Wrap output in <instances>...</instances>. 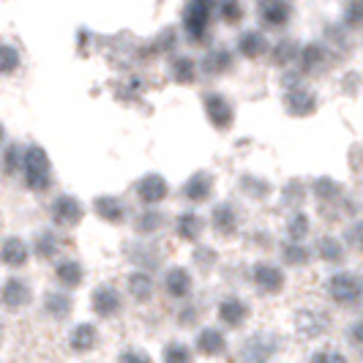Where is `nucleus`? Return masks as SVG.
Returning a JSON list of instances; mask_svg holds the SVG:
<instances>
[{"instance_id":"9","label":"nucleus","mask_w":363,"mask_h":363,"mask_svg":"<svg viewBox=\"0 0 363 363\" xmlns=\"http://www.w3.org/2000/svg\"><path fill=\"white\" fill-rule=\"evenodd\" d=\"M0 303L11 311L25 309V306L30 303V287H28L22 279H9V281L3 284V290H0Z\"/></svg>"},{"instance_id":"19","label":"nucleus","mask_w":363,"mask_h":363,"mask_svg":"<svg viewBox=\"0 0 363 363\" xmlns=\"http://www.w3.org/2000/svg\"><path fill=\"white\" fill-rule=\"evenodd\" d=\"M93 211L104 218V221H109V224H121V221L126 218V205L118 200V197H109V194H104V197H96V202H93Z\"/></svg>"},{"instance_id":"36","label":"nucleus","mask_w":363,"mask_h":363,"mask_svg":"<svg viewBox=\"0 0 363 363\" xmlns=\"http://www.w3.org/2000/svg\"><path fill=\"white\" fill-rule=\"evenodd\" d=\"M287 235H290V243H303V238L309 235V218L303 213H295L287 224Z\"/></svg>"},{"instance_id":"2","label":"nucleus","mask_w":363,"mask_h":363,"mask_svg":"<svg viewBox=\"0 0 363 363\" xmlns=\"http://www.w3.org/2000/svg\"><path fill=\"white\" fill-rule=\"evenodd\" d=\"M328 292L336 303L342 306H355L358 298H361V281L355 273H336L330 281H328Z\"/></svg>"},{"instance_id":"16","label":"nucleus","mask_w":363,"mask_h":363,"mask_svg":"<svg viewBox=\"0 0 363 363\" xmlns=\"http://www.w3.org/2000/svg\"><path fill=\"white\" fill-rule=\"evenodd\" d=\"M211 224H213V230L218 235H233L238 230V211L230 202H221L211 213Z\"/></svg>"},{"instance_id":"17","label":"nucleus","mask_w":363,"mask_h":363,"mask_svg":"<svg viewBox=\"0 0 363 363\" xmlns=\"http://www.w3.org/2000/svg\"><path fill=\"white\" fill-rule=\"evenodd\" d=\"M0 259L6 265H11V268H22L28 262V243L17 235L6 238L3 246H0Z\"/></svg>"},{"instance_id":"6","label":"nucleus","mask_w":363,"mask_h":363,"mask_svg":"<svg viewBox=\"0 0 363 363\" xmlns=\"http://www.w3.org/2000/svg\"><path fill=\"white\" fill-rule=\"evenodd\" d=\"M252 281L257 284V290L265 292V295H276V292L284 290V271L276 268L273 262H257L255 271H252Z\"/></svg>"},{"instance_id":"40","label":"nucleus","mask_w":363,"mask_h":363,"mask_svg":"<svg viewBox=\"0 0 363 363\" xmlns=\"http://www.w3.org/2000/svg\"><path fill=\"white\" fill-rule=\"evenodd\" d=\"M311 363H347V358L339 352V350H333V347H328V350H320V352H314L311 355Z\"/></svg>"},{"instance_id":"42","label":"nucleus","mask_w":363,"mask_h":363,"mask_svg":"<svg viewBox=\"0 0 363 363\" xmlns=\"http://www.w3.org/2000/svg\"><path fill=\"white\" fill-rule=\"evenodd\" d=\"M221 17H224V22H230V25L240 22V17H243L240 3H224V6H221Z\"/></svg>"},{"instance_id":"45","label":"nucleus","mask_w":363,"mask_h":363,"mask_svg":"<svg viewBox=\"0 0 363 363\" xmlns=\"http://www.w3.org/2000/svg\"><path fill=\"white\" fill-rule=\"evenodd\" d=\"M358 22H361V3H352V6L347 9V25L355 28Z\"/></svg>"},{"instance_id":"38","label":"nucleus","mask_w":363,"mask_h":363,"mask_svg":"<svg viewBox=\"0 0 363 363\" xmlns=\"http://www.w3.org/2000/svg\"><path fill=\"white\" fill-rule=\"evenodd\" d=\"M298 44L295 41H281V44H276V50H273V60L276 63H290V60H298Z\"/></svg>"},{"instance_id":"46","label":"nucleus","mask_w":363,"mask_h":363,"mask_svg":"<svg viewBox=\"0 0 363 363\" xmlns=\"http://www.w3.org/2000/svg\"><path fill=\"white\" fill-rule=\"evenodd\" d=\"M178 320H181V325H191V323H197V309H183Z\"/></svg>"},{"instance_id":"47","label":"nucleus","mask_w":363,"mask_h":363,"mask_svg":"<svg viewBox=\"0 0 363 363\" xmlns=\"http://www.w3.org/2000/svg\"><path fill=\"white\" fill-rule=\"evenodd\" d=\"M3 134H6V131H3V126H0V140H3Z\"/></svg>"},{"instance_id":"27","label":"nucleus","mask_w":363,"mask_h":363,"mask_svg":"<svg viewBox=\"0 0 363 363\" xmlns=\"http://www.w3.org/2000/svg\"><path fill=\"white\" fill-rule=\"evenodd\" d=\"M202 230H205V224H202V218L197 213H183V216H178V235L183 240H189V243L200 240Z\"/></svg>"},{"instance_id":"12","label":"nucleus","mask_w":363,"mask_h":363,"mask_svg":"<svg viewBox=\"0 0 363 363\" xmlns=\"http://www.w3.org/2000/svg\"><path fill=\"white\" fill-rule=\"evenodd\" d=\"M284 107L290 109L292 115H311L314 107H317V96L301 85L295 88H287V96H284Z\"/></svg>"},{"instance_id":"31","label":"nucleus","mask_w":363,"mask_h":363,"mask_svg":"<svg viewBox=\"0 0 363 363\" xmlns=\"http://www.w3.org/2000/svg\"><path fill=\"white\" fill-rule=\"evenodd\" d=\"M164 224V216L159 211H145V213H140L137 221H134V230L140 233V235H150V233H156V230H162Z\"/></svg>"},{"instance_id":"33","label":"nucleus","mask_w":363,"mask_h":363,"mask_svg":"<svg viewBox=\"0 0 363 363\" xmlns=\"http://www.w3.org/2000/svg\"><path fill=\"white\" fill-rule=\"evenodd\" d=\"M240 189H243L246 194H252L255 200H265V197L271 194V183L259 181V178H255V175H243V181H240Z\"/></svg>"},{"instance_id":"20","label":"nucleus","mask_w":363,"mask_h":363,"mask_svg":"<svg viewBox=\"0 0 363 363\" xmlns=\"http://www.w3.org/2000/svg\"><path fill=\"white\" fill-rule=\"evenodd\" d=\"M69 345H72L74 352H91L93 347L99 345V330L91 323H82V325H77L72 330Z\"/></svg>"},{"instance_id":"1","label":"nucleus","mask_w":363,"mask_h":363,"mask_svg":"<svg viewBox=\"0 0 363 363\" xmlns=\"http://www.w3.org/2000/svg\"><path fill=\"white\" fill-rule=\"evenodd\" d=\"M22 169H25V183L33 191H47L52 186V167L44 153V147L30 145L22 153Z\"/></svg>"},{"instance_id":"22","label":"nucleus","mask_w":363,"mask_h":363,"mask_svg":"<svg viewBox=\"0 0 363 363\" xmlns=\"http://www.w3.org/2000/svg\"><path fill=\"white\" fill-rule=\"evenodd\" d=\"M74 309V301L66 295V292H47L44 295V311L50 314V317H55V320H66L69 314H72Z\"/></svg>"},{"instance_id":"5","label":"nucleus","mask_w":363,"mask_h":363,"mask_svg":"<svg viewBox=\"0 0 363 363\" xmlns=\"http://www.w3.org/2000/svg\"><path fill=\"white\" fill-rule=\"evenodd\" d=\"M91 303H93V311H96L101 320H112V317H118L121 309H123L121 292L115 290L112 284H101V287H96L93 295H91Z\"/></svg>"},{"instance_id":"32","label":"nucleus","mask_w":363,"mask_h":363,"mask_svg":"<svg viewBox=\"0 0 363 363\" xmlns=\"http://www.w3.org/2000/svg\"><path fill=\"white\" fill-rule=\"evenodd\" d=\"M317 255L323 257L325 262H339V259L345 257V246H342L339 238H323V240L317 243Z\"/></svg>"},{"instance_id":"24","label":"nucleus","mask_w":363,"mask_h":363,"mask_svg":"<svg viewBox=\"0 0 363 363\" xmlns=\"http://www.w3.org/2000/svg\"><path fill=\"white\" fill-rule=\"evenodd\" d=\"M202 69H205L208 74H213V77L227 74L230 69H235V57H233L230 50H211L208 57L202 60Z\"/></svg>"},{"instance_id":"25","label":"nucleus","mask_w":363,"mask_h":363,"mask_svg":"<svg viewBox=\"0 0 363 363\" xmlns=\"http://www.w3.org/2000/svg\"><path fill=\"white\" fill-rule=\"evenodd\" d=\"M298 57H301V72H306V74L320 72L323 63H325V47H323V44H309V47H303V50L298 52Z\"/></svg>"},{"instance_id":"43","label":"nucleus","mask_w":363,"mask_h":363,"mask_svg":"<svg viewBox=\"0 0 363 363\" xmlns=\"http://www.w3.org/2000/svg\"><path fill=\"white\" fill-rule=\"evenodd\" d=\"M301 200H303V183L290 181L287 186H284V202L295 205V202H301Z\"/></svg>"},{"instance_id":"39","label":"nucleus","mask_w":363,"mask_h":363,"mask_svg":"<svg viewBox=\"0 0 363 363\" xmlns=\"http://www.w3.org/2000/svg\"><path fill=\"white\" fill-rule=\"evenodd\" d=\"M19 167H22V150H19V145L6 147V153H3V172L14 175Z\"/></svg>"},{"instance_id":"11","label":"nucleus","mask_w":363,"mask_h":363,"mask_svg":"<svg viewBox=\"0 0 363 363\" xmlns=\"http://www.w3.org/2000/svg\"><path fill=\"white\" fill-rule=\"evenodd\" d=\"M292 17V6L290 3H281V0H268L259 6V19L265 28H284Z\"/></svg>"},{"instance_id":"29","label":"nucleus","mask_w":363,"mask_h":363,"mask_svg":"<svg viewBox=\"0 0 363 363\" xmlns=\"http://www.w3.org/2000/svg\"><path fill=\"white\" fill-rule=\"evenodd\" d=\"M57 249H60V243H57V235H55V233H38L36 235V243H33L36 257H41V259H55V257H57Z\"/></svg>"},{"instance_id":"8","label":"nucleus","mask_w":363,"mask_h":363,"mask_svg":"<svg viewBox=\"0 0 363 363\" xmlns=\"http://www.w3.org/2000/svg\"><path fill=\"white\" fill-rule=\"evenodd\" d=\"M134 191H137V200L143 202V205H156V202L167 200L169 186H167L162 175H145L143 181L134 186Z\"/></svg>"},{"instance_id":"10","label":"nucleus","mask_w":363,"mask_h":363,"mask_svg":"<svg viewBox=\"0 0 363 363\" xmlns=\"http://www.w3.org/2000/svg\"><path fill=\"white\" fill-rule=\"evenodd\" d=\"M218 320L227 328H240L249 320V306L240 298H224L218 303Z\"/></svg>"},{"instance_id":"14","label":"nucleus","mask_w":363,"mask_h":363,"mask_svg":"<svg viewBox=\"0 0 363 363\" xmlns=\"http://www.w3.org/2000/svg\"><path fill=\"white\" fill-rule=\"evenodd\" d=\"M164 292L169 298H186L191 295V273L186 268H169L164 273Z\"/></svg>"},{"instance_id":"23","label":"nucleus","mask_w":363,"mask_h":363,"mask_svg":"<svg viewBox=\"0 0 363 363\" xmlns=\"http://www.w3.org/2000/svg\"><path fill=\"white\" fill-rule=\"evenodd\" d=\"M268 50V38L265 33H259V30H246L243 36L238 38V52L243 55V57H259V55Z\"/></svg>"},{"instance_id":"18","label":"nucleus","mask_w":363,"mask_h":363,"mask_svg":"<svg viewBox=\"0 0 363 363\" xmlns=\"http://www.w3.org/2000/svg\"><path fill=\"white\" fill-rule=\"evenodd\" d=\"M55 279H57L66 290H74V287L82 284L85 268H82V262H77V259H63V262L55 265Z\"/></svg>"},{"instance_id":"44","label":"nucleus","mask_w":363,"mask_h":363,"mask_svg":"<svg viewBox=\"0 0 363 363\" xmlns=\"http://www.w3.org/2000/svg\"><path fill=\"white\" fill-rule=\"evenodd\" d=\"M194 259L200 262L202 271H208V268H213V259H216V252H211V249H200V252L194 255Z\"/></svg>"},{"instance_id":"35","label":"nucleus","mask_w":363,"mask_h":363,"mask_svg":"<svg viewBox=\"0 0 363 363\" xmlns=\"http://www.w3.org/2000/svg\"><path fill=\"white\" fill-rule=\"evenodd\" d=\"M19 69V52L11 44H0V74L9 77Z\"/></svg>"},{"instance_id":"28","label":"nucleus","mask_w":363,"mask_h":363,"mask_svg":"<svg viewBox=\"0 0 363 363\" xmlns=\"http://www.w3.org/2000/svg\"><path fill=\"white\" fill-rule=\"evenodd\" d=\"M164 363H194V350L181 342H169L162 352Z\"/></svg>"},{"instance_id":"37","label":"nucleus","mask_w":363,"mask_h":363,"mask_svg":"<svg viewBox=\"0 0 363 363\" xmlns=\"http://www.w3.org/2000/svg\"><path fill=\"white\" fill-rule=\"evenodd\" d=\"M339 183L330 181V178H320V181L314 183V194H317V200H336L339 197Z\"/></svg>"},{"instance_id":"4","label":"nucleus","mask_w":363,"mask_h":363,"mask_svg":"<svg viewBox=\"0 0 363 363\" xmlns=\"http://www.w3.org/2000/svg\"><path fill=\"white\" fill-rule=\"evenodd\" d=\"M211 3L197 0V3H189V9L183 11V28L191 38H205L208 33V25H211Z\"/></svg>"},{"instance_id":"30","label":"nucleus","mask_w":363,"mask_h":363,"mask_svg":"<svg viewBox=\"0 0 363 363\" xmlns=\"http://www.w3.org/2000/svg\"><path fill=\"white\" fill-rule=\"evenodd\" d=\"M169 72H172V79H175L178 85H189V82L197 77V63H194L191 57H178Z\"/></svg>"},{"instance_id":"26","label":"nucleus","mask_w":363,"mask_h":363,"mask_svg":"<svg viewBox=\"0 0 363 363\" xmlns=\"http://www.w3.org/2000/svg\"><path fill=\"white\" fill-rule=\"evenodd\" d=\"M273 352H276V347L273 345H265V339L259 336V339H252L246 350H243V361L246 363H268L273 358Z\"/></svg>"},{"instance_id":"21","label":"nucleus","mask_w":363,"mask_h":363,"mask_svg":"<svg viewBox=\"0 0 363 363\" xmlns=\"http://www.w3.org/2000/svg\"><path fill=\"white\" fill-rule=\"evenodd\" d=\"M126 290L134 301L145 303L147 298L153 295V279H150L145 271H131L128 273V279H126Z\"/></svg>"},{"instance_id":"7","label":"nucleus","mask_w":363,"mask_h":363,"mask_svg":"<svg viewBox=\"0 0 363 363\" xmlns=\"http://www.w3.org/2000/svg\"><path fill=\"white\" fill-rule=\"evenodd\" d=\"M205 115H208V121H211L213 126L224 131V128L233 126V121H235V107H233L224 96L211 93V96H205Z\"/></svg>"},{"instance_id":"34","label":"nucleus","mask_w":363,"mask_h":363,"mask_svg":"<svg viewBox=\"0 0 363 363\" xmlns=\"http://www.w3.org/2000/svg\"><path fill=\"white\" fill-rule=\"evenodd\" d=\"M281 257H284V262H290V265H306L309 262V249L303 246V243H284V249H281Z\"/></svg>"},{"instance_id":"13","label":"nucleus","mask_w":363,"mask_h":363,"mask_svg":"<svg viewBox=\"0 0 363 363\" xmlns=\"http://www.w3.org/2000/svg\"><path fill=\"white\" fill-rule=\"evenodd\" d=\"M211 191H213V175H208V172L191 175L181 189V194L189 202H205L208 197H211Z\"/></svg>"},{"instance_id":"3","label":"nucleus","mask_w":363,"mask_h":363,"mask_svg":"<svg viewBox=\"0 0 363 363\" xmlns=\"http://www.w3.org/2000/svg\"><path fill=\"white\" fill-rule=\"evenodd\" d=\"M85 216V208H82V202L72 197V194H60L57 200L52 202V221L57 227H63V230H72L77 227L79 221Z\"/></svg>"},{"instance_id":"41","label":"nucleus","mask_w":363,"mask_h":363,"mask_svg":"<svg viewBox=\"0 0 363 363\" xmlns=\"http://www.w3.org/2000/svg\"><path fill=\"white\" fill-rule=\"evenodd\" d=\"M118 363H153V361H150L147 352L137 350V347H128V350H123V352L118 355Z\"/></svg>"},{"instance_id":"15","label":"nucleus","mask_w":363,"mask_h":363,"mask_svg":"<svg viewBox=\"0 0 363 363\" xmlns=\"http://www.w3.org/2000/svg\"><path fill=\"white\" fill-rule=\"evenodd\" d=\"M197 352L202 355H224V350H227V339H224V333L218 330V328H202L200 336H197V345H194Z\"/></svg>"}]
</instances>
